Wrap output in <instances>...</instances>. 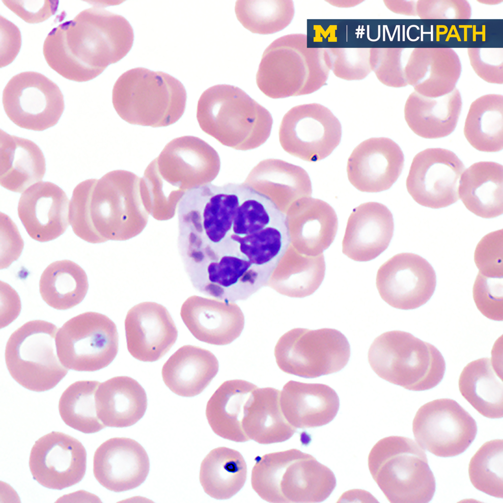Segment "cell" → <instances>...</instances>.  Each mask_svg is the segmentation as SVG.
I'll return each instance as SVG.
<instances>
[{"mask_svg": "<svg viewBox=\"0 0 503 503\" xmlns=\"http://www.w3.org/2000/svg\"><path fill=\"white\" fill-rule=\"evenodd\" d=\"M4 294L3 319L1 320L0 327H5L13 321L19 315L21 309V303L17 293L11 289L10 295L6 298Z\"/></svg>", "mask_w": 503, "mask_h": 503, "instance_id": "53", "label": "cell"}, {"mask_svg": "<svg viewBox=\"0 0 503 503\" xmlns=\"http://www.w3.org/2000/svg\"><path fill=\"white\" fill-rule=\"evenodd\" d=\"M326 49L330 70L339 78L347 81L361 80L371 72L369 48Z\"/></svg>", "mask_w": 503, "mask_h": 503, "instance_id": "45", "label": "cell"}, {"mask_svg": "<svg viewBox=\"0 0 503 503\" xmlns=\"http://www.w3.org/2000/svg\"><path fill=\"white\" fill-rule=\"evenodd\" d=\"M470 64L475 74L484 81L503 84V48H469Z\"/></svg>", "mask_w": 503, "mask_h": 503, "instance_id": "48", "label": "cell"}, {"mask_svg": "<svg viewBox=\"0 0 503 503\" xmlns=\"http://www.w3.org/2000/svg\"><path fill=\"white\" fill-rule=\"evenodd\" d=\"M469 477L477 490L498 498H503V441L486 442L471 458Z\"/></svg>", "mask_w": 503, "mask_h": 503, "instance_id": "43", "label": "cell"}, {"mask_svg": "<svg viewBox=\"0 0 503 503\" xmlns=\"http://www.w3.org/2000/svg\"><path fill=\"white\" fill-rule=\"evenodd\" d=\"M235 12L238 21L248 30L270 34L288 26L295 10L291 0H238Z\"/></svg>", "mask_w": 503, "mask_h": 503, "instance_id": "42", "label": "cell"}, {"mask_svg": "<svg viewBox=\"0 0 503 503\" xmlns=\"http://www.w3.org/2000/svg\"><path fill=\"white\" fill-rule=\"evenodd\" d=\"M341 126L327 107L318 103L302 104L290 109L279 128V141L289 154L307 162L328 156L339 144Z\"/></svg>", "mask_w": 503, "mask_h": 503, "instance_id": "16", "label": "cell"}, {"mask_svg": "<svg viewBox=\"0 0 503 503\" xmlns=\"http://www.w3.org/2000/svg\"><path fill=\"white\" fill-rule=\"evenodd\" d=\"M416 442L440 457L458 455L470 446L477 433L475 420L456 401L434 400L418 410L413 421Z\"/></svg>", "mask_w": 503, "mask_h": 503, "instance_id": "14", "label": "cell"}, {"mask_svg": "<svg viewBox=\"0 0 503 503\" xmlns=\"http://www.w3.org/2000/svg\"><path fill=\"white\" fill-rule=\"evenodd\" d=\"M244 183L276 204L281 198L291 200L310 196L312 193L311 183L307 171L280 159L260 161L251 170Z\"/></svg>", "mask_w": 503, "mask_h": 503, "instance_id": "34", "label": "cell"}, {"mask_svg": "<svg viewBox=\"0 0 503 503\" xmlns=\"http://www.w3.org/2000/svg\"><path fill=\"white\" fill-rule=\"evenodd\" d=\"M253 489L270 503H317L326 500L336 486L333 472L313 456L292 448L266 454L252 473Z\"/></svg>", "mask_w": 503, "mask_h": 503, "instance_id": "6", "label": "cell"}, {"mask_svg": "<svg viewBox=\"0 0 503 503\" xmlns=\"http://www.w3.org/2000/svg\"><path fill=\"white\" fill-rule=\"evenodd\" d=\"M298 242L309 256H317L334 241L338 220L334 208L326 202L310 196L299 201Z\"/></svg>", "mask_w": 503, "mask_h": 503, "instance_id": "39", "label": "cell"}, {"mask_svg": "<svg viewBox=\"0 0 503 503\" xmlns=\"http://www.w3.org/2000/svg\"><path fill=\"white\" fill-rule=\"evenodd\" d=\"M503 278H488L478 273L473 289V298L480 312L487 318L503 320Z\"/></svg>", "mask_w": 503, "mask_h": 503, "instance_id": "46", "label": "cell"}, {"mask_svg": "<svg viewBox=\"0 0 503 503\" xmlns=\"http://www.w3.org/2000/svg\"><path fill=\"white\" fill-rule=\"evenodd\" d=\"M58 357L68 369L94 371L109 365L118 350L115 323L106 315L86 312L66 322L56 333Z\"/></svg>", "mask_w": 503, "mask_h": 503, "instance_id": "13", "label": "cell"}, {"mask_svg": "<svg viewBox=\"0 0 503 503\" xmlns=\"http://www.w3.org/2000/svg\"><path fill=\"white\" fill-rule=\"evenodd\" d=\"M254 384L240 379L226 381L208 400L206 416L214 432L224 439L236 442L249 439L242 426L244 407Z\"/></svg>", "mask_w": 503, "mask_h": 503, "instance_id": "35", "label": "cell"}, {"mask_svg": "<svg viewBox=\"0 0 503 503\" xmlns=\"http://www.w3.org/2000/svg\"><path fill=\"white\" fill-rule=\"evenodd\" d=\"M403 153L392 140L372 138L359 144L348 158L349 181L358 190L376 193L391 188L404 166Z\"/></svg>", "mask_w": 503, "mask_h": 503, "instance_id": "20", "label": "cell"}, {"mask_svg": "<svg viewBox=\"0 0 503 503\" xmlns=\"http://www.w3.org/2000/svg\"><path fill=\"white\" fill-rule=\"evenodd\" d=\"M0 67L11 63L19 52L21 46V35L18 28L13 23L0 16Z\"/></svg>", "mask_w": 503, "mask_h": 503, "instance_id": "52", "label": "cell"}, {"mask_svg": "<svg viewBox=\"0 0 503 503\" xmlns=\"http://www.w3.org/2000/svg\"><path fill=\"white\" fill-rule=\"evenodd\" d=\"M46 164L40 148L33 141L0 132V184L11 191L22 193L40 182Z\"/></svg>", "mask_w": 503, "mask_h": 503, "instance_id": "32", "label": "cell"}, {"mask_svg": "<svg viewBox=\"0 0 503 503\" xmlns=\"http://www.w3.org/2000/svg\"><path fill=\"white\" fill-rule=\"evenodd\" d=\"M186 99V90L177 79L142 67L123 73L112 91L113 107L123 120L152 127L177 121L184 112Z\"/></svg>", "mask_w": 503, "mask_h": 503, "instance_id": "7", "label": "cell"}, {"mask_svg": "<svg viewBox=\"0 0 503 503\" xmlns=\"http://www.w3.org/2000/svg\"><path fill=\"white\" fill-rule=\"evenodd\" d=\"M0 269L6 268L20 256L24 242L16 225L6 215L0 213Z\"/></svg>", "mask_w": 503, "mask_h": 503, "instance_id": "51", "label": "cell"}, {"mask_svg": "<svg viewBox=\"0 0 503 503\" xmlns=\"http://www.w3.org/2000/svg\"><path fill=\"white\" fill-rule=\"evenodd\" d=\"M247 465L238 451L222 447L212 450L201 462L199 480L205 492L217 500L238 493L247 477Z\"/></svg>", "mask_w": 503, "mask_h": 503, "instance_id": "37", "label": "cell"}, {"mask_svg": "<svg viewBox=\"0 0 503 503\" xmlns=\"http://www.w3.org/2000/svg\"><path fill=\"white\" fill-rule=\"evenodd\" d=\"M462 70L460 58L450 48H415L410 52L405 74L408 85L427 97L452 92Z\"/></svg>", "mask_w": 503, "mask_h": 503, "instance_id": "26", "label": "cell"}, {"mask_svg": "<svg viewBox=\"0 0 503 503\" xmlns=\"http://www.w3.org/2000/svg\"><path fill=\"white\" fill-rule=\"evenodd\" d=\"M436 276L431 264L413 253L397 254L379 268L376 285L382 299L391 306L409 310L425 304L435 291Z\"/></svg>", "mask_w": 503, "mask_h": 503, "instance_id": "18", "label": "cell"}, {"mask_svg": "<svg viewBox=\"0 0 503 503\" xmlns=\"http://www.w3.org/2000/svg\"><path fill=\"white\" fill-rule=\"evenodd\" d=\"M73 19L53 28L43 47L48 65L63 78L77 82L91 80L131 50L134 32L123 16L104 7L115 1H91Z\"/></svg>", "mask_w": 503, "mask_h": 503, "instance_id": "2", "label": "cell"}, {"mask_svg": "<svg viewBox=\"0 0 503 503\" xmlns=\"http://www.w3.org/2000/svg\"><path fill=\"white\" fill-rule=\"evenodd\" d=\"M88 288L84 271L69 260L50 264L43 272L39 281L40 293L43 300L59 310L69 309L80 304Z\"/></svg>", "mask_w": 503, "mask_h": 503, "instance_id": "40", "label": "cell"}, {"mask_svg": "<svg viewBox=\"0 0 503 503\" xmlns=\"http://www.w3.org/2000/svg\"><path fill=\"white\" fill-rule=\"evenodd\" d=\"M280 391L255 388L244 407L242 426L248 438L261 444L280 443L296 432L281 411Z\"/></svg>", "mask_w": 503, "mask_h": 503, "instance_id": "31", "label": "cell"}, {"mask_svg": "<svg viewBox=\"0 0 503 503\" xmlns=\"http://www.w3.org/2000/svg\"><path fill=\"white\" fill-rule=\"evenodd\" d=\"M196 118L201 130L224 145L238 150L256 148L269 138L270 112L240 88L222 84L201 95Z\"/></svg>", "mask_w": 503, "mask_h": 503, "instance_id": "4", "label": "cell"}, {"mask_svg": "<svg viewBox=\"0 0 503 503\" xmlns=\"http://www.w3.org/2000/svg\"><path fill=\"white\" fill-rule=\"evenodd\" d=\"M97 413L105 426L126 427L138 421L147 408L146 392L133 378L112 377L100 383L95 394Z\"/></svg>", "mask_w": 503, "mask_h": 503, "instance_id": "30", "label": "cell"}, {"mask_svg": "<svg viewBox=\"0 0 503 503\" xmlns=\"http://www.w3.org/2000/svg\"><path fill=\"white\" fill-rule=\"evenodd\" d=\"M386 6L396 14L406 16H417V1L413 0H384Z\"/></svg>", "mask_w": 503, "mask_h": 503, "instance_id": "54", "label": "cell"}, {"mask_svg": "<svg viewBox=\"0 0 503 503\" xmlns=\"http://www.w3.org/2000/svg\"><path fill=\"white\" fill-rule=\"evenodd\" d=\"M469 143L476 150L486 152L503 148V96L489 94L473 101L464 127Z\"/></svg>", "mask_w": 503, "mask_h": 503, "instance_id": "38", "label": "cell"}, {"mask_svg": "<svg viewBox=\"0 0 503 503\" xmlns=\"http://www.w3.org/2000/svg\"><path fill=\"white\" fill-rule=\"evenodd\" d=\"M502 1H503L502 0H479V1H478V2H479L480 3H484L485 4H488V5L497 4L500 3Z\"/></svg>", "mask_w": 503, "mask_h": 503, "instance_id": "56", "label": "cell"}, {"mask_svg": "<svg viewBox=\"0 0 503 503\" xmlns=\"http://www.w3.org/2000/svg\"><path fill=\"white\" fill-rule=\"evenodd\" d=\"M283 372L314 378L338 372L348 363L350 347L346 336L331 328H294L278 340L274 350Z\"/></svg>", "mask_w": 503, "mask_h": 503, "instance_id": "12", "label": "cell"}, {"mask_svg": "<svg viewBox=\"0 0 503 503\" xmlns=\"http://www.w3.org/2000/svg\"><path fill=\"white\" fill-rule=\"evenodd\" d=\"M393 230V216L387 206L376 202L361 204L348 219L342 252L356 261L374 259L388 247Z\"/></svg>", "mask_w": 503, "mask_h": 503, "instance_id": "24", "label": "cell"}, {"mask_svg": "<svg viewBox=\"0 0 503 503\" xmlns=\"http://www.w3.org/2000/svg\"><path fill=\"white\" fill-rule=\"evenodd\" d=\"M220 168L219 154L203 140L192 136L174 139L140 177L146 210L155 217L172 216L185 193L211 183Z\"/></svg>", "mask_w": 503, "mask_h": 503, "instance_id": "3", "label": "cell"}, {"mask_svg": "<svg viewBox=\"0 0 503 503\" xmlns=\"http://www.w3.org/2000/svg\"><path fill=\"white\" fill-rule=\"evenodd\" d=\"M370 473L392 503H426L436 488L434 475L424 449L413 440L402 436L384 438L368 457Z\"/></svg>", "mask_w": 503, "mask_h": 503, "instance_id": "9", "label": "cell"}, {"mask_svg": "<svg viewBox=\"0 0 503 503\" xmlns=\"http://www.w3.org/2000/svg\"><path fill=\"white\" fill-rule=\"evenodd\" d=\"M405 48H371L369 64L378 80L383 84L400 88L408 85L405 68L410 55Z\"/></svg>", "mask_w": 503, "mask_h": 503, "instance_id": "44", "label": "cell"}, {"mask_svg": "<svg viewBox=\"0 0 503 503\" xmlns=\"http://www.w3.org/2000/svg\"><path fill=\"white\" fill-rule=\"evenodd\" d=\"M133 206L129 182L119 170H113L77 185L69 202V223L75 234L89 243L120 239V219L130 217Z\"/></svg>", "mask_w": 503, "mask_h": 503, "instance_id": "8", "label": "cell"}, {"mask_svg": "<svg viewBox=\"0 0 503 503\" xmlns=\"http://www.w3.org/2000/svg\"><path fill=\"white\" fill-rule=\"evenodd\" d=\"M2 2L25 22H42L54 15L58 8L57 0H2Z\"/></svg>", "mask_w": 503, "mask_h": 503, "instance_id": "50", "label": "cell"}, {"mask_svg": "<svg viewBox=\"0 0 503 503\" xmlns=\"http://www.w3.org/2000/svg\"><path fill=\"white\" fill-rule=\"evenodd\" d=\"M176 208L178 249L192 285L226 303L266 286L292 240L283 210L244 182L191 189Z\"/></svg>", "mask_w": 503, "mask_h": 503, "instance_id": "1", "label": "cell"}, {"mask_svg": "<svg viewBox=\"0 0 503 503\" xmlns=\"http://www.w3.org/2000/svg\"><path fill=\"white\" fill-rule=\"evenodd\" d=\"M363 1L359 0H330L327 1L331 5L340 7H350L359 4Z\"/></svg>", "mask_w": 503, "mask_h": 503, "instance_id": "55", "label": "cell"}, {"mask_svg": "<svg viewBox=\"0 0 503 503\" xmlns=\"http://www.w3.org/2000/svg\"><path fill=\"white\" fill-rule=\"evenodd\" d=\"M127 347L142 362H153L163 357L175 342L178 331L165 307L143 302L132 307L125 321Z\"/></svg>", "mask_w": 503, "mask_h": 503, "instance_id": "21", "label": "cell"}, {"mask_svg": "<svg viewBox=\"0 0 503 503\" xmlns=\"http://www.w3.org/2000/svg\"><path fill=\"white\" fill-rule=\"evenodd\" d=\"M458 196L477 216L493 218L503 213V167L490 161L474 163L461 175Z\"/></svg>", "mask_w": 503, "mask_h": 503, "instance_id": "33", "label": "cell"}, {"mask_svg": "<svg viewBox=\"0 0 503 503\" xmlns=\"http://www.w3.org/2000/svg\"><path fill=\"white\" fill-rule=\"evenodd\" d=\"M307 42V35L290 34L265 49L256 82L266 96L279 99L309 94L325 85L331 71L326 49L308 47Z\"/></svg>", "mask_w": 503, "mask_h": 503, "instance_id": "5", "label": "cell"}, {"mask_svg": "<svg viewBox=\"0 0 503 503\" xmlns=\"http://www.w3.org/2000/svg\"><path fill=\"white\" fill-rule=\"evenodd\" d=\"M86 452L75 438L53 431L33 446L29 467L33 478L50 489L62 490L79 482L86 471Z\"/></svg>", "mask_w": 503, "mask_h": 503, "instance_id": "19", "label": "cell"}, {"mask_svg": "<svg viewBox=\"0 0 503 503\" xmlns=\"http://www.w3.org/2000/svg\"><path fill=\"white\" fill-rule=\"evenodd\" d=\"M465 166L452 151L429 148L413 159L406 179L407 191L418 204L438 209L459 199L458 186Z\"/></svg>", "mask_w": 503, "mask_h": 503, "instance_id": "17", "label": "cell"}, {"mask_svg": "<svg viewBox=\"0 0 503 503\" xmlns=\"http://www.w3.org/2000/svg\"><path fill=\"white\" fill-rule=\"evenodd\" d=\"M373 371L381 378L410 391L431 389L442 381L444 359L434 345L401 331L376 337L368 353Z\"/></svg>", "mask_w": 503, "mask_h": 503, "instance_id": "10", "label": "cell"}, {"mask_svg": "<svg viewBox=\"0 0 503 503\" xmlns=\"http://www.w3.org/2000/svg\"><path fill=\"white\" fill-rule=\"evenodd\" d=\"M57 328L51 322L28 321L13 332L5 347V360L12 377L23 387L41 392L54 388L68 369L56 351Z\"/></svg>", "mask_w": 503, "mask_h": 503, "instance_id": "11", "label": "cell"}, {"mask_svg": "<svg viewBox=\"0 0 503 503\" xmlns=\"http://www.w3.org/2000/svg\"><path fill=\"white\" fill-rule=\"evenodd\" d=\"M462 105L461 94L456 88L437 98L414 91L406 101L404 117L410 128L418 136L428 139L444 138L454 130Z\"/></svg>", "mask_w": 503, "mask_h": 503, "instance_id": "29", "label": "cell"}, {"mask_svg": "<svg viewBox=\"0 0 503 503\" xmlns=\"http://www.w3.org/2000/svg\"><path fill=\"white\" fill-rule=\"evenodd\" d=\"M498 365L490 359L469 363L459 379L462 395L481 415L490 419L503 417V382Z\"/></svg>", "mask_w": 503, "mask_h": 503, "instance_id": "36", "label": "cell"}, {"mask_svg": "<svg viewBox=\"0 0 503 503\" xmlns=\"http://www.w3.org/2000/svg\"><path fill=\"white\" fill-rule=\"evenodd\" d=\"M100 382L82 380L70 385L59 401L60 416L68 426L84 433H93L105 425L98 417L95 394Z\"/></svg>", "mask_w": 503, "mask_h": 503, "instance_id": "41", "label": "cell"}, {"mask_svg": "<svg viewBox=\"0 0 503 503\" xmlns=\"http://www.w3.org/2000/svg\"><path fill=\"white\" fill-rule=\"evenodd\" d=\"M69 207V199L62 189L50 182H41L22 194L18 213L30 237L44 242L56 239L68 228Z\"/></svg>", "mask_w": 503, "mask_h": 503, "instance_id": "23", "label": "cell"}, {"mask_svg": "<svg viewBox=\"0 0 503 503\" xmlns=\"http://www.w3.org/2000/svg\"><path fill=\"white\" fill-rule=\"evenodd\" d=\"M416 11L423 20H467L472 15L471 6L465 0H419Z\"/></svg>", "mask_w": 503, "mask_h": 503, "instance_id": "49", "label": "cell"}, {"mask_svg": "<svg viewBox=\"0 0 503 503\" xmlns=\"http://www.w3.org/2000/svg\"><path fill=\"white\" fill-rule=\"evenodd\" d=\"M2 104L14 123L37 131L55 125L64 109L58 86L45 75L33 71L21 72L10 79L3 90Z\"/></svg>", "mask_w": 503, "mask_h": 503, "instance_id": "15", "label": "cell"}, {"mask_svg": "<svg viewBox=\"0 0 503 503\" xmlns=\"http://www.w3.org/2000/svg\"><path fill=\"white\" fill-rule=\"evenodd\" d=\"M149 466L148 455L140 444L130 438L115 437L106 441L96 450L93 471L101 485L120 492L142 483Z\"/></svg>", "mask_w": 503, "mask_h": 503, "instance_id": "22", "label": "cell"}, {"mask_svg": "<svg viewBox=\"0 0 503 503\" xmlns=\"http://www.w3.org/2000/svg\"><path fill=\"white\" fill-rule=\"evenodd\" d=\"M180 316L195 338L216 345L229 344L238 338L245 323L244 314L235 304L196 296L183 304Z\"/></svg>", "mask_w": 503, "mask_h": 503, "instance_id": "25", "label": "cell"}, {"mask_svg": "<svg viewBox=\"0 0 503 503\" xmlns=\"http://www.w3.org/2000/svg\"><path fill=\"white\" fill-rule=\"evenodd\" d=\"M283 414L295 428L321 426L331 422L339 409V400L330 386L290 380L280 392Z\"/></svg>", "mask_w": 503, "mask_h": 503, "instance_id": "27", "label": "cell"}, {"mask_svg": "<svg viewBox=\"0 0 503 503\" xmlns=\"http://www.w3.org/2000/svg\"><path fill=\"white\" fill-rule=\"evenodd\" d=\"M503 229L490 232L480 240L474 254L479 273L488 278H503Z\"/></svg>", "mask_w": 503, "mask_h": 503, "instance_id": "47", "label": "cell"}, {"mask_svg": "<svg viewBox=\"0 0 503 503\" xmlns=\"http://www.w3.org/2000/svg\"><path fill=\"white\" fill-rule=\"evenodd\" d=\"M219 362L210 351L185 345L166 362L162 376L166 385L174 393L193 397L200 393L217 375Z\"/></svg>", "mask_w": 503, "mask_h": 503, "instance_id": "28", "label": "cell"}]
</instances>
